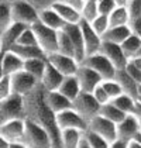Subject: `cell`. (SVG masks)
<instances>
[{
    "label": "cell",
    "instance_id": "6da1fadb",
    "mask_svg": "<svg viewBox=\"0 0 141 148\" xmlns=\"http://www.w3.org/2000/svg\"><path fill=\"white\" fill-rule=\"evenodd\" d=\"M45 95L47 90L40 82L28 93L24 95V120H30L44 128L49 136L52 147L61 148V131L55 121V113L48 107Z\"/></svg>",
    "mask_w": 141,
    "mask_h": 148
},
{
    "label": "cell",
    "instance_id": "7a4b0ae2",
    "mask_svg": "<svg viewBox=\"0 0 141 148\" xmlns=\"http://www.w3.org/2000/svg\"><path fill=\"white\" fill-rule=\"evenodd\" d=\"M30 27L33 28L35 34L37 45L42 49V52L45 55H49V54L58 51V31L44 25L40 20L34 21Z\"/></svg>",
    "mask_w": 141,
    "mask_h": 148
},
{
    "label": "cell",
    "instance_id": "3957f363",
    "mask_svg": "<svg viewBox=\"0 0 141 148\" xmlns=\"http://www.w3.org/2000/svg\"><path fill=\"white\" fill-rule=\"evenodd\" d=\"M21 143L27 148H54L47 131L30 120H24V136Z\"/></svg>",
    "mask_w": 141,
    "mask_h": 148
},
{
    "label": "cell",
    "instance_id": "277c9868",
    "mask_svg": "<svg viewBox=\"0 0 141 148\" xmlns=\"http://www.w3.org/2000/svg\"><path fill=\"white\" fill-rule=\"evenodd\" d=\"M10 14L13 23L31 25L38 20V10L25 0H10Z\"/></svg>",
    "mask_w": 141,
    "mask_h": 148
},
{
    "label": "cell",
    "instance_id": "5b68a950",
    "mask_svg": "<svg viewBox=\"0 0 141 148\" xmlns=\"http://www.w3.org/2000/svg\"><path fill=\"white\" fill-rule=\"evenodd\" d=\"M72 109L79 114L86 123H89L94 116L99 114L100 104L94 100L92 93L81 92V93L72 100Z\"/></svg>",
    "mask_w": 141,
    "mask_h": 148
},
{
    "label": "cell",
    "instance_id": "8992f818",
    "mask_svg": "<svg viewBox=\"0 0 141 148\" xmlns=\"http://www.w3.org/2000/svg\"><path fill=\"white\" fill-rule=\"evenodd\" d=\"M16 119H24L23 96L12 93L0 102V124Z\"/></svg>",
    "mask_w": 141,
    "mask_h": 148
},
{
    "label": "cell",
    "instance_id": "52a82bcc",
    "mask_svg": "<svg viewBox=\"0 0 141 148\" xmlns=\"http://www.w3.org/2000/svg\"><path fill=\"white\" fill-rule=\"evenodd\" d=\"M81 64L85 65V66H89L90 69H93L94 72H97V73L102 76L103 80L114 79V76H116V71H117V69L114 68L113 64H112L103 54H100V52L86 57Z\"/></svg>",
    "mask_w": 141,
    "mask_h": 148
},
{
    "label": "cell",
    "instance_id": "ba28073f",
    "mask_svg": "<svg viewBox=\"0 0 141 148\" xmlns=\"http://www.w3.org/2000/svg\"><path fill=\"white\" fill-rule=\"evenodd\" d=\"M88 130L92 131L94 134L100 136L102 138H105L107 143H113L117 140V134H116V123L107 120L102 116H94L93 119L88 123Z\"/></svg>",
    "mask_w": 141,
    "mask_h": 148
},
{
    "label": "cell",
    "instance_id": "9c48e42d",
    "mask_svg": "<svg viewBox=\"0 0 141 148\" xmlns=\"http://www.w3.org/2000/svg\"><path fill=\"white\" fill-rule=\"evenodd\" d=\"M55 121H57L59 131L66 130V128H75V130H81V131L88 130V123L73 109H66V110H62V112L57 113L55 114Z\"/></svg>",
    "mask_w": 141,
    "mask_h": 148
},
{
    "label": "cell",
    "instance_id": "30bf717a",
    "mask_svg": "<svg viewBox=\"0 0 141 148\" xmlns=\"http://www.w3.org/2000/svg\"><path fill=\"white\" fill-rule=\"evenodd\" d=\"M141 131L140 120L134 116V114H127L120 123L116 124V134L117 140L129 143L131 140H134L136 136Z\"/></svg>",
    "mask_w": 141,
    "mask_h": 148
},
{
    "label": "cell",
    "instance_id": "8fae6325",
    "mask_svg": "<svg viewBox=\"0 0 141 148\" xmlns=\"http://www.w3.org/2000/svg\"><path fill=\"white\" fill-rule=\"evenodd\" d=\"M10 78V86H12V93L14 95H20L24 96L25 93L31 90L35 85L40 82V80L34 78L31 73L25 72V71H20V72H16L9 76Z\"/></svg>",
    "mask_w": 141,
    "mask_h": 148
},
{
    "label": "cell",
    "instance_id": "7c38bea8",
    "mask_svg": "<svg viewBox=\"0 0 141 148\" xmlns=\"http://www.w3.org/2000/svg\"><path fill=\"white\" fill-rule=\"evenodd\" d=\"M75 76L79 82V86H81V90L86 92V93H92L93 89L102 83V76L94 72L93 69H90L89 66H85L82 64L78 65V69L75 72Z\"/></svg>",
    "mask_w": 141,
    "mask_h": 148
},
{
    "label": "cell",
    "instance_id": "4fadbf2b",
    "mask_svg": "<svg viewBox=\"0 0 141 148\" xmlns=\"http://www.w3.org/2000/svg\"><path fill=\"white\" fill-rule=\"evenodd\" d=\"M62 30L66 33V35L69 37L70 42H72L76 62L81 64L83 59L86 58V52H85V44H83V37H82V31H81L79 24L65 23V25L62 27Z\"/></svg>",
    "mask_w": 141,
    "mask_h": 148
},
{
    "label": "cell",
    "instance_id": "5bb4252c",
    "mask_svg": "<svg viewBox=\"0 0 141 148\" xmlns=\"http://www.w3.org/2000/svg\"><path fill=\"white\" fill-rule=\"evenodd\" d=\"M47 61L64 76L75 75L78 65H79L73 57H68V55H64L59 52H52V54L47 55Z\"/></svg>",
    "mask_w": 141,
    "mask_h": 148
},
{
    "label": "cell",
    "instance_id": "9a60e30c",
    "mask_svg": "<svg viewBox=\"0 0 141 148\" xmlns=\"http://www.w3.org/2000/svg\"><path fill=\"white\" fill-rule=\"evenodd\" d=\"M24 136V119H16L0 124V137L9 144L21 143Z\"/></svg>",
    "mask_w": 141,
    "mask_h": 148
},
{
    "label": "cell",
    "instance_id": "2e32d148",
    "mask_svg": "<svg viewBox=\"0 0 141 148\" xmlns=\"http://www.w3.org/2000/svg\"><path fill=\"white\" fill-rule=\"evenodd\" d=\"M100 54H103L112 64L113 66L117 69H124L129 59L124 55L123 49L120 44H114V42H106V41H102V45H100Z\"/></svg>",
    "mask_w": 141,
    "mask_h": 148
},
{
    "label": "cell",
    "instance_id": "e0dca14e",
    "mask_svg": "<svg viewBox=\"0 0 141 148\" xmlns=\"http://www.w3.org/2000/svg\"><path fill=\"white\" fill-rule=\"evenodd\" d=\"M78 24H79L81 31H82L86 57L97 54V52L100 51V45H102V38H100V35L96 34L94 30L90 27V24L88 23V21H85V20H81Z\"/></svg>",
    "mask_w": 141,
    "mask_h": 148
},
{
    "label": "cell",
    "instance_id": "ac0fdd59",
    "mask_svg": "<svg viewBox=\"0 0 141 148\" xmlns=\"http://www.w3.org/2000/svg\"><path fill=\"white\" fill-rule=\"evenodd\" d=\"M114 79L117 80V83L120 85V88H121V90H123L124 95H129L130 97H133L134 100H137V97H138V95H140V92H141V86L126 72V69H118V71H116Z\"/></svg>",
    "mask_w": 141,
    "mask_h": 148
},
{
    "label": "cell",
    "instance_id": "d6986e66",
    "mask_svg": "<svg viewBox=\"0 0 141 148\" xmlns=\"http://www.w3.org/2000/svg\"><path fill=\"white\" fill-rule=\"evenodd\" d=\"M49 7L57 13L65 23H68V24H78L81 20H82L81 12H79L78 9L69 6V4L61 3V1L57 0V1H54Z\"/></svg>",
    "mask_w": 141,
    "mask_h": 148
},
{
    "label": "cell",
    "instance_id": "ffe728a7",
    "mask_svg": "<svg viewBox=\"0 0 141 148\" xmlns=\"http://www.w3.org/2000/svg\"><path fill=\"white\" fill-rule=\"evenodd\" d=\"M64 79V75L58 72L57 69L54 68L49 62L47 61V66L44 69V73L40 79V83L45 88V90L51 92V90H57L61 85V82Z\"/></svg>",
    "mask_w": 141,
    "mask_h": 148
},
{
    "label": "cell",
    "instance_id": "44dd1931",
    "mask_svg": "<svg viewBox=\"0 0 141 148\" xmlns=\"http://www.w3.org/2000/svg\"><path fill=\"white\" fill-rule=\"evenodd\" d=\"M25 27H28V25L21 24V23H12L10 24V25L7 27V30L0 35V45H1V48L6 49V51H9L10 47L14 45V44L17 42L18 37H20V34L24 31Z\"/></svg>",
    "mask_w": 141,
    "mask_h": 148
},
{
    "label": "cell",
    "instance_id": "7402d4cb",
    "mask_svg": "<svg viewBox=\"0 0 141 148\" xmlns=\"http://www.w3.org/2000/svg\"><path fill=\"white\" fill-rule=\"evenodd\" d=\"M45 100H47L48 107L55 114L62 112V110H66V109H72V102L69 99H66L64 95H61L58 90H47Z\"/></svg>",
    "mask_w": 141,
    "mask_h": 148
},
{
    "label": "cell",
    "instance_id": "603a6c76",
    "mask_svg": "<svg viewBox=\"0 0 141 148\" xmlns=\"http://www.w3.org/2000/svg\"><path fill=\"white\" fill-rule=\"evenodd\" d=\"M3 73L4 76H10L16 72H20L24 69V61L18 55H16L12 51H4L3 54Z\"/></svg>",
    "mask_w": 141,
    "mask_h": 148
},
{
    "label": "cell",
    "instance_id": "cb8c5ba5",
    "mask_svg": "<svg viewBox=\"0 0 141 148\" xmlns=\"http://www.w3.org/2000/svg\"><path fill=\"white\" fill-rule=\"evenodd\" d=\"M131 34L129 24L127 25H117V27H109L105 33L102 34V41L106 42H114V44H121L129 35Z\"/></svg>",
    "mask_w": 141,
    "mask_h": 148
},
{
    "label": "cell",
    "instance_id": "d4e9b609",
    "mask_svg": "<svg viewBox=\"0 0 141 148\" xmlns=\"http://www.w3.org/2000/svg\"><path fill=\"white\" fill-rule=\"evenodd\" d=\"M57 90L61 95H64L66 99H69L70 102L82 92L81 90V86H79V82H78L75 75L64 76V79H62V82H61V85H59V88Z\"/></svg>",
    "mask_w": 141,
    "mask_h": 148
},
{
    "label": "cell",
    "instance_id": "484cf974",
    "mask_svg": "<svg viewBox=\"0 0 141 148\" xmlns=\"http://www.w3.org/2000/svg\"><path fill=\"white\" fill-rule=\"evenodd\" d=\"M38 20L44 24V25H47V27L55 30V31L62 30V27L65 25V21H64L51 7L40 10V12H38Z\"/></svg>",
    "mask_w": 141,
    "mask_h": 148
},
{
    "label": "cell",
    "instance_id": "4316f807",
    "mask_svg": "<svg viewBox=\"0 0 141 148\" xmlns=\"http://www.w3.org/2000/svg\"><path fill=\"white\" fill-rule=\"evenodd\" d=\"M16 55L21 58L23 61L25 59H31V58H47V55L42 52V49L38 45H20V44H14L10 47V49Z\"/></svg>",
    "mask_w": 141,
    "mask_h": 148
},
{
    "label": "cell",
    "instance_id": "83f0119b",
    "mask_svg": "<svg viewBox=\"0 0 141 148\" xmlns=\"http://www.w3.org/2000/svg\"><path fill=\"white\" fill-rule=\"evenodd\" d=\"M83 133L85 131L75 130V128L61 130V148H78Z\"/></svg>",
    "mask_w": 141,
    "mask_h": 148
},
{
    "label": "cell",
    "instance_id": "f1b7e54d",
    "mask_svg": "<svg viewBox=\"0 0 141 148\" xmlns=\"http://www.w3.org/2000/svg\"><path fill=\"white\" fill-rule=\"evenodd\" d=\"M45 66H47V58H31L24 61V71L31 73L38 80L41 79Z\"/></svg>",
    "mask_w": 141,
    "mask_h": 148
},
{
    "label": "cell",
    "instance_id": "f546056e",
    "mask_svg": "<svg viewBox=\"0 0 141 148\" xmlns=\"http://www.w3.org/2000/svg\"><path fill=\"white\" fill-rule=\"evenodd\" d=\"M99 116H102V117H105L107 120H110V121H113V123H120L127 114L123 113L120 109H117L114 104H112V103H106V104H102L100 106V109H99Z\"/></svg>",
    "mask_w": 141,
    "mask_h": 148
},
{
    "label": "cell",
    "instance_id": "4dcf8cb0",
    "mask_svg": "<svg viewBox=\"0 0 141 148\" xmlns=\"http://www.w3.org/2000/svg\"><path fill=\"white\" fill-rule=\"evenodd\" d=\"M121 47V49H123V52H124V55L127 57V59H131L133 57H136L137 55V52H138V49H140L141 47V38L140 37H137L136 34H131L120 44Z\"/></svg>",
    "mask_w": 141,
    "mask_h": 148
},
{
    "label": "cell",
    "instance_id": "1f68e13d",
    "mask_svg": "<svg viewBox=\"0 0 141 148\" xmlns=\"http://www.w3.org/2000/svg\"><path fill=\"white\" fill-rule=\"evenodd\" d=\"M109 27H117V25H127L130 21L129 12L126 6H117L109 16Z\"/></svg>",
    "mask_w": 141,
    "mask_h": 148
},
{
    "label": "cell",
    "instance_id": "d6a6232c",
    "mask_svg": "<svg viewBox=\"0 0 141 148\" xmlns=\"http://www.w3.org/2000/svg\"><path fill=\"white\" fill-rule=\"evenodd\" d=\"M110 103L114 104L117 109H120L123 113H126V114H133L134 113L136 100H134L133 97H130L129 95L121 93V95H118V96H116V97H113V99L110 100Z\"/></svg>",
    "mask_w": 141,
    "mask_h": 148
},
{
    "label": "cell",
    "instance_id": "836d02e7",
    "mask_svg": "<svg viewBox=\"0 0 141 148\" xmlns=\"http://www.w3.org/2000/svg\"><path fill=\"white\" fill-rule=\"evenodd\" d=\"M57 52L75 58V52H73L72 42H70L69 37L66 35V33H65L64 30H59L58 31V51H57Z\"/></svg>",
    "mask_w": 141,
    "mask_h": 148
},
{
    "label": "cell",
    "instance_id": "e575fe53",
    "mask_svg": "<svg viewBox=\"0 0 141 148\" xmlns=\"http://www.w3.org/2000/svg\"><path fill=\"white\" fill-rule=\"evenodd\" d=\"M81 16H82V20L88 21V23H92L99 16L97 3L96 1H83V6L81 9Z\"/></svg>",
    "mask_w": 141,
    "mask_h": 148
},
{
    "label": "cell",
    "instance_id": "d590c367",
    "mask_svg": "<svg viewBox=\"0 0 141 148\" xmlns=\"http://www.w3.org/2000/svg\"><path fill=\"white\" fill-rule=\"evenodd\" d=\"M12 14H10V1L0 3V35L3 34L7 27L12 24Z\"/></svg>",
    "mask_w": 141,
    "mask_h": 148
},
{
    "label": "cell",
    "instance_id": "8d00e7d4",
    "mask_svg": "<svg viewBox=\"0 0 141 148\" xmlns=\"http://www.w3.org/2000/svg\"><path fill=\"white\" fill-rule=\"evenodd\" d=\"M83 138L86 140L88 145L90 148H110V143H107L105 138H102L100 136L94 134L89 130H86L83 133Z\"/></svg>",
    "mask_w": 141,
    "mask_h": 148
},
{
    "label": "cell",
    "instance_id": "74e56055",
    "mask_svg": "<svg viewBox=\"0 0 141 148\" xmlns=\"http://www.w3.org/2000/svg\"><path fill=\"white\" fill-rule=\"evenodd\" d=\"M100 85H102V88L107 93V96L110 97V100L113 97H116V96L123 93V90H121V88H120V85L117 83L116 79H105V80H102Z\"/></svg>",
    "mask_w": 141,
    "mask_h": 148
},
{
    "label": "cell",
    "instance_id": "f35d334b",
    "mask_svg": "<svg viewBox=\"0 0 141 148\" xmlns=\"http://www.w3.org/2000/svg\"><path fill=\"white\" fill-rule=\"evenodd\" d=\"M89 24H90V27L94 30V33L102 37V34L109 28V17H107V16H103V14H99L93 21Z\"/></svg>",
    "mask_w": 141,
    "mask_h": 148
},
{
    "label": "cell",
    "instance_id": "ab89813d",
    "mask_svg": "<svg viewBox=\"0 0 141 148\" xmlns=\"http://www.w3.org/2000/svg\"><path fill=\"white\" fill-rule=\"evenodd\" d=\"M16 44H20V45H37V38H35L34 31H33V28L30 25L24 28V31L20 34Z\"/></svg>",
    "mask_w": 141,
    "mask_h": 148
},
{
    "label": "cell",
    "instance_id": "60d3db41",
    "mask_svg": "<svg viewBox=\"0 0 141 148\" xmlns=\"http://www.w3.org/2000/svg\"><path fill=\"white\" fill-rule=\"evenodd\" d=\"M126 9L129 12L130 20L141 17V0H127Z\"/></svg>",
    "mask_w": 141,
    "mask_h": 148
},
{
    "label": "cell",
    "instance_id": "b9f144b4",
    "mask_svg": "<svg viewBox=\"0 0 141 148\" xmlns=\"http://www.w3.org/2000/svg\"><path fill=\"white\" fill-rule=\"evenodd\" d=\"M116 7H117L116 0H99V1H97L99 14H103V16H109Z\"/></svg>",
    "mask_w": 141,
    "mask_h": 148
},
{
    "label": "cell",
    "instance_id": "7bdbcfd3",
    "mask_svg": "<svg viewBox=\"0 0 141 148\" xmlns=\"http://www.w3.org/2000/svg\"><path fill=\"white\" fill-rule=\"evenodd\" d=\"M92 96H93L94 100L99 103L100 106H102V104H106V103L110 102V97L107 96V93H106L105 89L102 88V85H97V86L94 88L93 92H92Z\"/></svg>",
    "mask_w": 141,
    "mask_h": 148
},
{
    "label": "cell",
    "instance_id": "ee69618b",
    "mask_svg": "<svg viewBox=\"0 0 141 148\" xmlns=\"http://www.w3.org/2000/svg\"><path fill=\"white\" fill-rule=\"evenodd\" d=\"M12 95V86H10V78L9 76H3L0 79V102L4 100L6 97H9Z\"/></svg>",
    "mask_w": 141,
    "mask_h": 148
},
{
    "label": "cell",
    "instance_id": "f6af8a7d",
    "mask_svg": "<svg viewBox=\"0 0 141 148\" xmlns=\"http://www.w3.org/2000/svg\"><path fill=\"white\" fill-rule=\"evenodd\" d=\"M126 72L129 73L130 76L133 78V79L136 80L138 85L141 86V69H138V68H136L131 62H127V65H126Z\"/></svg>",
    "mask_w": 141,
    "mask_h": 148
},
{
    "label": "cell",
    "instance_id": "bcb514c9",
    "mask_svg": "<svg viewBox=\"0 0 141 148\" xmlns=\"http://www.w3.org/2000/svg\"><path fill=\"white\" fill-rule=\"evenodd\" d=\"M25 1H28L31 6H34L35 9L40 12V10H42V9H47L49 7L54 1H57V0H25Z\"/></svg>",
    "mask_w": 141,
    "mask_h": 148
},
{
    "label": "cell",
    "instance_id": "7dc6e473",
    "mask_svg": "<svg viewBox=\"0 0 141 148\" xmlns=\"http://www.w3.org/2000/svg\"><path fill=\"white\" fill-rule=\"evenodd\" d=\"M129 27L131 30L133 34H136L137 37L141 38V17H137V18H133L129 21Z\"/></svg>",
    "mask_w": 141,
    "mask_h": 148
},
{
    "label": "cell",
    "instance_id": "c3c4849f",
    "mask_svg": "<svg viewBox=\"0 0 141 148\" xmlns=\"http://www.w3.org/2000/svg\"><path fill=\"white\" fill-rule=\"evenodd\" d=\"M58 1L65 3V4H69L72 7L78 9L79 12H81V9H82V6H83V0H58Z\"/></svg>",
    "mask_w": 141,
    "mask_h": 148
},
{
    "label": "cell",
    "instance_id": "681fc988",
    "mask_svg": "<svg viewBox=\"0 0 141 148\" xmlns=\"http://www.w3.org/2000/svg\"><path fill=\"white\" fill-rule=\"evenodd\" d=\"M110 148H127V143L116 140V141H113V143L110 144Z\"/></svg>",
    "mask_w": 141,
    "mask_h": 148
},
{
    "label": "cell",
    "instance_id": "f907efd6",
    "mask_svg": "<svg viewBox=\"0 0 141 148\" xmlns=\"http://www.w3.org/2000/svg\"><path fill=\"white\" fill-rule=\"evenodd\" d=\"M129 62H131L136 68L141 69V57L140 55H136V57H133L131 59H129Z\"/></svg>",
    "mask_w": 141,
    "mask_h": 148
},
{
    "label": "cell",
    "instance_id": "816d5d0a",
    "mask_svg": "<svg viewBox=\"0 0 141 148\" xmlns=\"http://www.w3.org/2000/svg\"><path fill=\"white\" fill-rule=\"evenodd\" d=\"M134 116H136V117H137V119H138V120H140L141 121V103L140 102H137V100H136V106H134Z\"/></svg>",
    "mask_w": 141,
    "mask_h": 148
},
{
    "label": "cell",
    "instance_id": "f5cc1de1",
    "mask_svg": "<svg viewBox=\"0 0 141 148\" xmlns=\"http://www.w3.org/2000/svg\"><path fill=\"white\" fill-rule=\"evenodd\" d=\"M127 148H141V144L137 140H131L127 143Z\"/></svg>",
    "mask_w": 141,
    "mask_h": 148
},
{
    "label": "cell",
    "instance_id": "db71d44e",
    "mask_svg": "<svg viewBox=\"0 0 141 148\" xmlns=\"http://www.w3.org/2000/svg\"><path fill=\"white\" fill-rule=\"evenodd\" d=\"M4 51L6 49H3V48L0 49V79L4 76V73H3V64H1L3 62V54H4Z\"/></svg>",
    "mask_w": 141,
    "mask_h": 148
},
{
    "label": "cell",
    "instance_id": "11a10c76",
    "mask_svg": "<svg viewBox=\"0 0 141 148\" xmlns=\"http://www.w3.org/2000/svg\"><path fill=\"white\" fill-rule=\"evenodd\" d=\"M9 148H27L23 143H13V144H9Z\"/></svg>",
    "mask_w": 141,
    "mask_h": 148
},
{
    "label": "cell",
    "instance_id": "9f6ffc18",
    "mask_svg": "<svg viewBox=\"0 0 141 148\" xmlns=\"http://www.w3.org/2000/svg\"><path fill=\"white\" fill-rule=\"evenodd\" d=\"M78 148H90L89 145H88V143H86V140L82 137V140H81V143H79V147Z\"/></svg>",
    "mask_w": 141,
    "mask_h": 148
},
{
    "label": "cell",
    "instance_id": "6f0895ef",
    "mask_svg": "<svg viewBox=\"0 0 141 148\" xmlns=\"http://www.w3.org/2000/svg\"><path fill=\"white\" fill-rule=\"evenodd\" d=\"M0 148H9V143L4 141L1 137H0Z\"/></svg>",
    "mask_w": 141,
    "mask_h": 148
},
{
    "label": "cell",
    "instance_id": "680465c9",
    "mask_svg": "<svg viewBox=\"0 0 141 148\" xmlns=\"http://www.w3.org/2000/svg\"><path fill=\"white\" fill-rule=\"evenodd\" d=\"M116 3H117V6H126L127 0H116Z\"/></svg>",
    "mask_w": 141,
    "mask_h": 148
},
{
    "label": "cell",
    "instance_id": "91938a15",
    "mask_svg": "<svg viewBox=\"0 0 141 148\" xmlns=\"http://www.w3.org/2000/svg\"><path fill=\"white\" fill-rule=\"evenodd\" d=\"M134 140H137V141H138V143L141 144V131L138 133V134H137V136H136V138H134Z\"/></svg>",
    "mask_w": 141,
    "mask_h": 148
},
{
    "label": "cell",
    "instance_id": "94428289",
    "mask_svg": "<svg viewBox=\"0 0 141 148\" xmlns=\"http://www.w3.org/2000/svg\"><path fill=\"white\" fill-rule=\"evenodd\" d=\"M137 102H140V103H141V93L138 95V97H137Z\"/></svg>",
    "mask_w": 141,
    "mask_h": 148
},
{
    "label": "cell",
    "instance_id": "6125c7cd",
    "mask_svg": "<svg viewBox=\"0 0 141 148\" xmlns=\"http://www.w3.org/2000/svg\"><path fill=\"white\" fill-rule=\"evenodd\" d=\"M83 1H96V3H97L99 0H83Z\"/></svg>",
    "mask_w": 141,
    "mask_h": 148
},
{
    "label": "cell",
    "instance_id": "be15d7a7",
    "mask_svg": "<svg viewBox=\"0 0 141 148\" xmlns=\"http://www.w3.org/2000/svg\"><path fill=\"white\" fill-rule=\"evenodd\" d=\"M137 55H140L141 57V47H140V49H138V52H137Z\"/></svg>",
    "mask_w": 141,
    "mask_h": 148
},
{
    "label": "cell",
    "instance_id": "e7e4bbea",
    "mask_svg": "<svg viewBox=\"0 0 141 148\" xmlns=\"http://www.w3.org/2000/svg\"><path fill=\"white\" fill-rule=\"evenodd\" d=\"M6 1H10V0H0V3H6Z\"/></svg>",
    "mask_w": 141,
    "mask_h": 148
},
{
    "label": "cell",
    "instance_id": "03108f58",
    "mask_svg": "<svg viewBox=\"0 0 141 148\" xmlns=\"http://www.w3.org/2000/svg\"><path fill=\"white\" fill-rule=\"evenodd\" d=\"M0 49H1V45H0Z\"/></svg>",
    "mask_w": 141,
    "mask_h": 148
},
{
    "label": "cell",
    "instance_id": "003e7915",
    "mask_svg": "<svg viewBox=\"0 0 141 148\" xmlns=\"http://www.w3.org/2000/svg\"><path fill=\"white\" fill-rule=\"evenodd\" d=\"M140 125H141V121H140Z\"/></svg>",
    "mask_w": 141,
    "mask_h": 148
}]
</instances>
